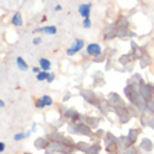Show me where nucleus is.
I'll list each match as a JSON object with an SVG mask.
<instances>
[{"label": "nucleus", "instance_id": "obj_5", "mask_svg": "<svg viewBox=\"0 0 154 154\" xmlns=\"http://www.w3.org/2000/svg\"><path fill=\"white\" fill-rule=\"evenodd\" d=\"M11 24L14 27H21L23 25V16H21V13H16L11 18Z\"/></svg>", "mask_w": 154, "mask_h": 154}, {"label": "nucleus", "instance_id": "obj_12", "mask_svg": "<svg viewBox=\"0 0 154 154\" xmlns=\"http://www.w3.org/2000/svg\"><path fill=\"white\" fill-rule=\"evenodd\" d=\"M37 106H38V108H44V106H46V105H45V102L39 98V100L37 101Z\"/></svg>", "mask_w": 154, "mask_h": 154}, {"label": "nucleus", "instance_id": "obj_17", "mask_svg": "<svg viewBox=\"0 0 154 154\" xmlns=\"http://www.w3.org/2000/svg\"><path fill=\"white\" fill-rule=\"evenodd\" d=\"M32 70L35 72V73H39V72H41L42 69H39V67H32Z\"/></svg>", "mask_w": 154, "mask_h": 154}, {"label": "nucleus", "instance_id": "obj_7", "mask_svg": "<svg viewBox=\"0 0 154 154\" xmlns=\"http://www.w3.org/2000/svg\"><path fill=\"white\" fill-rule=\"evenodd\" d=\"M16 62H17V66H18V69L20 70H23V72H25V70L28 69V66H27V63H25V60L23 59V57H17L16 59Z\"/></svg>", "mask_w": 154, "mask_h": 154}, {"label": "nucleus", "instance_id": "obj_1", "mask_svg": "<svg viewBox=\"0 0 154 154\" xmlns=\"http://www.w3.org/2000/svg\"><path fill=\"white\" fill-rule=\"evenodd\" d=\"M83 46H84V41L83 39H76L73 44L70 45V48L67 49V55H69V56H73L74 53H77L79 51L83 49Z\"/></svg>", "mask_w": 154, "mask_h": 154}, {"label": "nucleus", "instance_id": "obj_19", "mask_svg": "<svg viewBox=\"0 0 154 154\" xmlns=\"http://www.w3.org/2000/svg\"><path fill=\"white\" fill-rule=\"evenodd\" d=\"M153 42H154V39H153Z\"/></svg>", "mask_w": 154, "mask_h": 154}, {"label": "nucleus", "instance_id": "obj_18", "mask_svg": "<svg viewBox=\"0 0 154 154\" xmlns=\"http://www.w3.org/2000/svg\"><path fill=\"white\" fill-rule=\"evenodd\" d=\"M0 106H4V101H2V100H0Z\"/></svg>", "mask_w": 154, "mask_h": 154}, {"label": "nucleus", "instance_id": "obj_4", "mask_svg": "<svg viewBox=\"0 0 154 154\" xmlns=\"http://www.w3.org/2000/svg\"><path fill=\"white\" fill-rule=\"evenodd\" d=\"M37 31L38 32H42V34L55 35V34H56V27H55V25H46V27H41V28H38Z\"/></svg>", "mask_w": 154, "mask_h": 154}, {"label": "nucleus", "instance_id": "obj_11", "mask_svg": "<svg viewBox=\"0 0 154 154\" xmlns=\"http://www.w3.org/2000/svg\"><path fill=\"white\" fill-rule=\"evenodd\" d=\"M29 133H27V134H24V133H17L16 136H14V140H23V139L25 137V136H28Z\"/></svg>", "mask_w": 154, "mask_h": 154}, {"label": "nucleus", "instance_id": "obj_16", "mask_svg": "<svg viewBox=\"0 0 154 154\" xmlns=\"http://www.w3.org/2000/svg\"><path fill=\"white\" fill-rule=\"evenodd\" d=\"M55 10H56V11H60V10H62V6H60V4L55 6Z\"/></svg>", "mask_w": 154, "mask_h": 154}, {"label": "nucleus", "instance_id": "obj_2", "mask_svg": "<svg viewBox=\"0 0 154 154\" xmlns=\"http://www.w3.org/2000/svg\"><path fill=\"white\" fill-rule=\"evenodd\" d=\"M87 53H88L90 56H94L97 57L101 55V46L98 44H90L87 45Z\"/></svg>", "mask_w": 154, "mask_h": 154}, {"label": "nucleus", "instance_id": "obj_14", "mask_svg": "<svg viewBox=\"0 0 154 154\" xmlns=\"http://www.w3.org/2000/svg\"><path fill=\"white\" fill-rule=\"evenodd\" d=\"M41 44V38L37 37V38H34V45H39Z\"/></svg>", "mask_w": 154, "mask_h": 154}, {"label": "nucleus", "instance_id": "obj_15", "mask_svg": "<svg viewBox=\"0 0 154 154\" xmlns=\"http://www.w3.org/2000/svg\"><path fill=\"white\" fill-rule=\"evenodd\" d=\"M4 147H6V146H4V143L0 142V153H3V151H4Z\"/></svg>", "mask_w": 154, "mask_h": 154}, {"label": "nucleus", "instance_id": "obj_8", "mask_svg": "<svg viewBox=\"0 0 154 154\" xmlns=\"http://www.w3.org/2000/svg\"><path fill=\"white\" fill-rule=\"evenodd\" d=\"M48 72H45V70H42V72H39V73H37V80L38 81H44L48 79Z\"/></svg>", "mask_w": 154, "mask_h": 154}, {"label": "nucleus", "instance_id": "obj_6", "mask_svg": "<svg viewBox=\"0 0 154 154\" xmlns=\"http://www.w3.org/2000/svg\"><path fill=\"white\" fill-rule=\"evenodd\" d=\"M39 66H41V69L42 70L48 72V70L51 69V62H49L46 57H41L39 59Z\"/></svg>", "mask_w": 154, "mask_h": 154}, {"label": "nucleus", "instance_id": "obj_3", "mask_svg": "<svg viewBox=\"0 0 154 154\" xmlns=\"http://www.w3.org/2000/svg\"><path fill=\"white\" fill-rule=\"evenodd\" d=\"M90 10H91V4L90 3H83L79 6V13H80V16L83 18H88L90 17Z\"/></svg>", "mask_w": 154, "mask_h": 154}, {"label": "nucleus", "instance_id": "obj_10", "mask_svg": "<svg viewBox=\"0 0 154 154\" xmlns=\"http://www.w3.org/2000/svg\"><path fill=\"white\" fill-rule=\"evenodd\" d=\"M83 27H84V28H90V27H91V20H90V17L83 20Z\"/></svg>", "mask_w": 154, "mask_h": 154}, {"label": "nucleus", "instance_id": "obj_13", "mask_svg": "<svg viewBox=\"0 0 154 154\" xmlns=\"http://www.w3.org/2000/svg\"><path fill=\"white\" fill-rule=\"evenodd\" d=\"M53 80H55V74H51V73H49V74H48V79H46V81H48V83H52Z\"/></svg>", "mask_w": 154, "mask_h": 154}, {"label": "nucleus", "instance_id": "obj_9", "mask_svg": "<svg viewBox=\"0 0 154 154\" xmlns=\"http://www.w3.org/2000/svg\"><path fill=\"white\" fill-rule=\"evenodd\" d=\"M41 100L45 102V105H46V106L52 105V98L49 97V95H44V97H41Z\"/></svg>", "mask_w": 154, "mask_h": 154}]
</instances>
